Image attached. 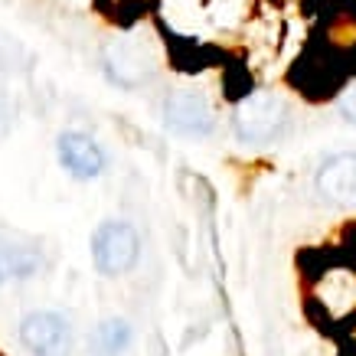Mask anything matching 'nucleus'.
Instances as JSON below:
<instances>
[{
    "label": "nucleus",
    "instance_id": "1",
    "mask_svg": "<svg viewBox=\"0 0 356 356\" xmlns=\"http://www.w3.org/2000/svg\"><path fill=\"white\" fill-rule=\"evenodd\" d=\"M92 265L105 278H121L140 261V236L128 219H105L92 232Z\"/></svg>",
    "mask_w": 356,
    "mask_h": 356
},
{
    "label": "nucleus",
    "instance_id": "2",
    "mask_svg": "<svg viewBox=\"0 0 356 356\" xmlns=\"http://www.w3.org/2000/svg\"><path fill=\"white\" fill-rule=\"evenodd\" d=\"M288 118V105L284 98L275 95V92H255L238 102L236 108V138L245 140V144H261V140H271L281 131Z\"/></svg>",
    "mask_w": 356,
    "mask_h": 356
},
{
    "label": "nucleus",
    "instance_id": "3",
    "mask_svg": "<svg viewBox=\"0 0 356 356\" xmlns=\"http://www.w3.org/2000/svg\"><path fill=\"white\" fill-rule=\"evenodd\" d=\"M20 343L33 356H69L72 324L59 311H33L20 321Z\"/></svg>",
    "mask_w": 356,
    "mask_h": 356
},
{
    "label": "nucleus",
    "instance_id": "4",
    "mask_svg": "<svg viewBox=\"0 0 356 356\" xmlns=\"http://www.w3.org/2000/svg\"><path fill=\"white\" fill-rule=\"evenodd\" d=\"M56 157H59V167L79 184L98 180L105 173V163H108L102 144L86 131H63L56 138Z\"/></svg>",
    "mask_w": 356,
    "mask_h": 356
},
{
    "label": "nucleus",
    "instance_id": "5",
    "mask_svg": "<svg viewBox=\"0 0 356 356\" xmlns=\"http://www.w3.org/2000/svg\"><path fill=\"white\" fill-rule=\"evenodd\" d=\"M163 124L177 134H186V138H206L216 128V111L203 92L184 88L163 102Z\"/></svg>",
    "mask_w": 356,
    "mask_h": 356
},
{
    "label": "nucleus",
    "instance_id": "6",
    "mask_svg": "<svg viewBox=\"0 0 356 356\" xmlns=\"http://www.w3.org/2000/svg\"><path fill=\"white\" fill-rule=\"evenodd\" d=\"M317 193L340 206H356V154H330L317 170Z\"/></svg>",
    "mask_w": 356,
    "mask_h": 356
},
{
    "label": "nucleus",
    "instance_id": "7",
    "mask_svg": "<svg viewBox=\"0 0 356 356\" xmlns=\"http://www.w3.org/2000/svg\"><path fill=\"white\" fill-rule=\"evenodd\" d=\"M43 268V252L36 245H23L10 236H0V284L33 278Z\"/></svg>",
    "mask_w": 356,
    "mask_h": 356
},
{
    "label": "nucleus",
    "instance_id": "8",
    "mask_svg": "<svg viewBox=\"0 0 356 356\" xmlns=\"http://www.w3.org/2000/svg\"><path fill=\"white\" fill-rule=\"evenodd\" d=\"M134 343V330L124 317H105L88 337V350L95 356H124Z\"/></svg>",
    "mask_w": 356,
    "mask_h": 356
},
{
    "label": "nucleus",
    "instance_id": "9",
    "mask_svg": "<svg viewBox=\"0 0 356 356\" xmlns=\"http://www.w3.org/2000/svg\"><path fill=\"white\" fill-rule=\"evenodd\" d=\"M340 115H343L350 124H356V86H350L340 95Z\"/></svg>",
    "mask_w": 356,
    "mask_h": 356
}]
</instances>
